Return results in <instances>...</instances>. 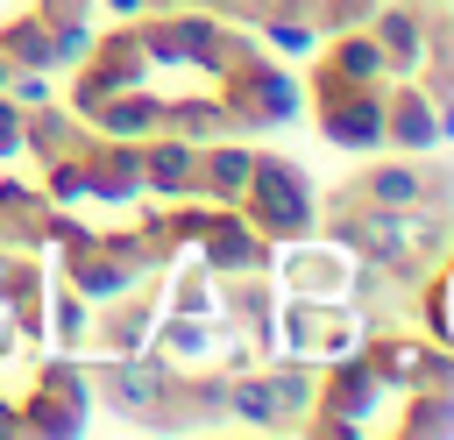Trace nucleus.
Instances as JSON below:
<instances>
[{
	"label": "nucleus",
	"mask_w": 454,
	"mask_h": 440,
	"mask_svg": "<svg viewBox=\"0 0 454 440\" xmlns=\"http://www.w3.org/2000/svg\"><path fill=\"white\" fill-rule=\"evenodd\" d=\"M0 149H21V128H14V114L0 106Z\"/></svg>",
	"instance_id": "obj_6"
},
{
	"label": "nucleus",
	"mask_w": 454,
	"mask_h": 440,
	"mask_svg": "<svg viewBox=\"0 0 454 440\" xmlns=\"http://www.w3.org/2000/svg\"><path fill=\"white\" fill-rule=\"evenodd\" d=\"M163 355H177V362H192V355H206V326H192V319H163Z\"/></svg>",
	"instance_id": "obj_2"
},
{
	"label": "nucleus",
	"mask_w": 454,
	"mask_h": 440,
	"mask_svg": "<svg viewBox=\"0 0 454 440\" xmlns=\"http://www.w3.org/2000/svg\"><path fill=\"white\" fill-rule=\"evenodd\" d=\"M106 7H114L121 21H128V14H142V0H106Z\"/></svg>",
	"instance_id": "obj_7"
},
{
	"label": "nucleus",
	"mask_w": 454,
	"mask_h": 440,
	"mask_svg": "<svg viewBox=\"0 0 454 440\" xmlns=\"http://www.w3.org/2000/svg\"><path fill=\"white\" fill-rule=\"evenodd\" d=\"M206 170H213V192H248V185H255V163H248L241 149H234V156H213Z\"/></svg>",
	"instance_id": "obj_3"
},
{
	"label": "nucleus",
	"mask_w": 454,
	"mask_h": 440,
	"mask_svg": "<svg viewBox=\"0 0 454 440\" xmlns=\"http://www.w3.org/2000/svg\"><path fill=\"white\" fill-rule=\"evenodd\" d=\"M376 199H390V206H411L426 185H419V170H376V185H369Z\"/></svg>",
	"instance_id": "obj_4"
},
{
	"label": "nucleus",
	"mask_w": 454,
	"mask_h": 440,
	"mask_svg": "<svg viewBox=\"0 0 454 440\" xmlns=\"http://www.w3.org/2000/svg\"><path fill=\"white\" fill-rule=\"evenodd\" d=\"M326 135L348 142V149H369V142H383V121H376V106H333L326 114Z\"/></svg>",
	"instance_id": "obj_1"
},
{
	"label": "nucleus",
	"mask_w": 454,
	"mask_h": 440,
	"mask_svg": "<svg viewBox=\"0 0 454 440\" xmlns=\"http://www.w3.org/2000/svg\"><path fill=\"white\" fill-rule=\"evenodd\" d=\"M433 128H440V135H454V99L440 106V121H433Z\"/></svg>",
	"instance_id": "obj_8"
},
{
	"label": "nucleus",
	"mask_w": 454,
	"mask_h": 440,
	"mask_svg": "<svg viewBox=\"0 0 454 440\" xmlns=\"http://www.w3.org/2000/svg\"><path fill=\"white\" fill-rule=\"evenodd\" d=\"M149 170H156L149 185H163V192H177V185H184V170H192V156H184V149H163V156H156Z\"/></svg>",
	"instance_id": "obj_5"
}]
</instances>
